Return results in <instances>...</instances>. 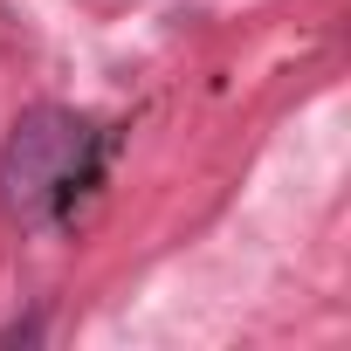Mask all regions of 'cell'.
Returning <instances> with one entry per match:
<instances>
[{"instance_id": "6da1fadb", "label": "cell", "mask_w": 351, "mask_h": 351, "mask_svg": "<svg viewBox=\"0 0 351 351\" xmlns=\"http://www.w3.org/2000/svg\"><path fill=\"white\" fill-rule=\"evenodd\" d=\"M110 124L42 104L28 117H14L8 145H0V207L21 228H69L83 214V200L104 186L110 165Z\"/></svg>"}]
</instances>
